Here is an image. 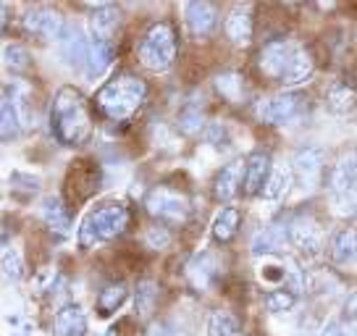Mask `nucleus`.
Here are the masks:
<instances>
[{"label":"nucleus","mask_w":357,"mask_h":336,"mask_svg":"<svg viewBox=\"0 0 357 336\" xmlns=\"http://www.w3.org/2000/svg\"><path fill=\"white\" fill-rule=\"evenodd\" d=\"M50 126L61 145L79 147L92 135V119H89L87 102L74 87H61L50 105Z\"/></svg>","instance_id":"nucleus-1"},{"label":"nucleus","mask_w":357,"mask_h":336,"mask_svg":"<svg viewBox=\"0 0 357 336\" xmlns=\"http://www.w3.org/2000/svg\"><path fill=\"white\" fill-rule=\"evenodd\" d=\"M147 84L134 74H119L116 79H111L100 92H98V108L102 116H108L111 121H123L132 113H137V108L145 102Z\"/></svg>","instance_id":"nucleus-2"},{"label":"nucleus","mask_w":357,"mask_h":336,"mask_svg":"<svg viewBox=\"0 0 357 336\" xmlns=\"http://www.w3.org/2000/svg\"><path fill=\"white\" fill-rule=\"evenodd\" d=\"M129 226V213L123 205H105L92 213L84 215V221L79 226V247H95L100 242L116 239L123 234V229Z\"/></svg>","instance_id":"nucleus-3"},{"label":"nucleus","mask_w":357,"mask_h":336,"mask_svg":"<svg viewBox=\"0 0 357 336\" xmlns=\"http://www.w3.org/2000/svg\"><path fill=\"white\" fill-rule=\"evenodd\" d=\"M137 56L142 61V66L155 71V74L168 71L174 58H176V34H174V29L166 22L153 24L142 37L139 47H137Z\"/></svg>","instance_id":"nucleus-4"},{"label":"nucleus","mask_w":357,"mask_h":336,"mask_svg":"<svg viewBox=\"0 0 357 336\" xmlns=\"http://www.w3.org/2000/svg\"><path fill=\"white\" fill-rule=\"evenodd\" d=\"M145 208L150 215L166 218V221H174V224H181V221L190 218V202H187V197H181L178 192H171L166 187L150 192L145 200Z\"/></svg>","instance_id":"nucleus-5"},{"label":"nucleus","mask_w":357,"mask_h":336,"mask_svg":"<svg viewBox=\"0 0 357 336\" xmlns=\"http://www.w3.org/2000/svg\"><path fill=\"white\" fill-rule=\"evenodd\" d=\"M324 163L326 155L324 150H318V147H302V150L294 153V158H291V174H294V179L300 181L302 190L312 192L318 187L321 174H324Z\"/></svg>","instance_id":"nucleus-6"},{"label":"nucleus","mask_w":357,"mask_h":336,"mask_svg":"<svg viewBox=\"0 0 357 336\" xmlns=\"http://www.w3.org/2000/svg\"><path fill=\"white\" fill-rule=\"evenodd\" d=\"M300 108V98L291 95V92H279V95H268L257 102L255 116L263 123H271V126H281L294 119V113Z\"/></svg>","instance_id":"nucleus-7"},{"label":"nucleus","mask_w":357,"mask_h":336,"mask_svg":"<svg viewBox=\"0 0 357 336\" xmlns=\"http://www.w3.org/2000/svg\"><path fill=\"white\" fill-rule=\"evenodd\" d=\"M297 47L294 43L289 40H273V43H268L263 50H260V71L268 74L271 79H279L284 77V71L289 68L291 58L297 53Z\"/></svg>","instance_id":"nucleus-8"},{"label":"nucleus","mask_w":357,"mask_h":336,"mask_svg":"<svg viewBox=\"0 0 357 336\" xmlns=\"http://www.w3.org/2000/svg\"><path fill=\"white\" fill-rule=\"evenodd\" d=\"M289 242L300 252L305 255H318L321 250H324V231H321V226L315 224L312 218L307 215H300V218H294L289 224Z\"/></svg>","instance_id":"nucleus-9"},{"label":"nucleus","mask_w":357,"mask_h":336,"mask_svg":"<svg viewBox=\"0 0 357 336\" xmlns=\"http://www.w3.org/2000/svg\"><path fill=\"white\" fill-rule=\"evenodd\" d=\"M24 29L43 40H61L66 24H63V16L53 8H32L24 16Z\"/></svg>","instance_id":"nucleus-10"},{"label":"nucleus","mask_w":357,"mask_h":336,"mask_svg":"<svg viewBox=\"0 0 357 336\" xmlns=\"http://www.w3.org/2000/svg\"><path fill=\"white\" fill-rule=\"evenodd\" d=\"M184 22L195 37H208L218 24V11L211 0H190L184 6Z\"/></svg>","instance_id":"nucleus-11"},{"label":"nucleus","mask_w":357,"mask_h":336,"mask_svg":"<svg viewBox=\"0 0 357 336\" xmlns=\"http://www.w3.org/2000/svg\"><path fill=\"white\" fill-rule=\"evenodd\" d=\"M357 194V153H347L331 171V197H355Z\"/></svg>","instance_id":"nucleus-12"},{"label":"nucleus","mask_w":357,"mask_h":336,"mask_svg":"<svg viewBox=\"0 0 357 336\" xmlns=\"http://www.w3.org/2000/svg\"><path fill=\"white\" fill-rule=\"evenodd\" d=\"M89 323L84 307L77 303L63 305L53 321V336H87Z\"/></svg>","instance_id":"nucleus-13"},{"label":"nucleus","mask_w":357,"mask_h":336,"mask_svg":"<svg viewBox=\"0 0 357 336\" xmlns=\"http://www.w3.org/2000/svg\"><path fill=\"white\" fill-rule=\"evenodd\" d=\"M226 34L236 45H247L252 40V3L242 0L226 16Z\"/></svg>","instance_id":"nucleus-14"},{"label":"nucleus","mask_w":357,"mask_h":336,"mask_svg":"<svg viewBox=\"0 0 357 336\" xmlns=\"http://www.w3.org/2000/svg\"><path fill=\"white\" fill-rule=\"evenodd\" d=\"M61 58L66 61L68 66H84V58H87L89 50V40L82 26H66L63 34H61Z\"/></svg>","instance_id":"nucleus-15"},{"label":"nucleus","mask_w":357,"mask_h":336,"mask_svg":"<svg viewBox=\"0 0 357 336\" xmlns=\"http://www.w3.org/2000/svg\"><path fill=\"white\" fill-rule=\"evenodd\" d=\"M271 158L268 153L255 150L252 155L245 160V192L247 194H263L268 176H271Z\"/></svg>","instance_id":"nucleus-16"},{"label":"nucleus","mask_w":357,"mask_h":336,"mask_svg":"<svg viewBox=\"0 0 357 336\" xmlns=\"http://www.w3.org/2000/svg\"><path fill=\"white\" fill-rule=\"evenodd\" d=\"M111 61H113L111 43L98 40V37H89V50H87V58H84V77L89 82L100 79L111 68Z\"/></svg>","instance_id":"nucleus-17"},{"label":"nucleus","mask_w":357,"mask_h":336,"mask_svg":"<svg viewBox=\"0 0 357 336\" xmlns=\"http://www.w3.org/2000/svg\"><path fill=\"white\" fill-rule=\"evenodd\" d=\"M187 273H190V281L195 289H200V291L211 289V284L215 281V276H218V260H215V255H213L211 250H202L200 255L192 258Z\"/></svg>","instance_id":"nucleus-18"},{"label":"nucleus","mask_w":357,"mask_h":336,"mask_svg":"<svg viewBox=\"0 0 357 336\" xmlns=\"http://www.w3.org/2000/svg\"><path fill=\"white\" fill-rule=\"evenodd\" d=\"M40 215H43V221L47 224V229H53L56 234L66 236L68 231H71L68 211L58 194H47V197H45L43 205H40Z\"/></svg>","instance_id":"nucleus-19"},{"label":"nucleus","mask_w":357,"mask_h":336,"mask_svg":"<svg viewBox=\"0 0 357 336\" xmlns=\"http://www.w3.org/2000/svg\"><path fill=\"white\" fill-rule=\"evenodd\" d=\"M242 176H245V160H231L229 166H223L221 174L215 176V197L223 202L234 200Z\"/></svg>","instance_id":"nucleus-20"},{"label":"nucleus","mask_w":357,"mask_h":336,"mask_svg":"<svg viewBox=\"0 0 357 336\" xmlns=\"http://www.w3.org/2000/svg\"><path fill=\"white\" fill-rule=\"evenodd\" d=\"M331 260L336 266H355L357 263V229H342L331 239Z\"/></svg>","instance_id":"nucleus-21"},{"label":"nucleus","mask_w":357,"mask_h":336,"mask_svg":"<svg viewBox=\"0 0 357 336\" xmlns=\"http://www.w3.org/2000/svg\"><path fill=\"white\" fill-rule=\"evenodd\" d=\"M312 71H315V63H312V56L307 47H297V53L291 58L289 68L284 71V77H281V84H287V87H297L302 82H307L312 77Z\"/></svg>","instance_id":"nucleus-22"},{"label":"nucleus","mask_w":357,"mask_h":336,"mask_svg":"<svg viewBox=\"0 0 357 336\" xmlns=\"http://www.w3.org/2000/svg\"><path fill=\"white\" fill-rule=\"evenodd\" d=\"M119 24H121V13L116 8H98L89 19V26H92V37L98 40H105L111 43V37L119 32Z\"/></svg>","instance_id":"nucleus-23"},{"label":"nucleus","mask_w":357,"mask_h":336,"mask_svg":"<svg viewBox=\"0 0 357 336\" xmlns=\"http://www.w3.org/2000/svg\"><path fill=\"white\" fill-rule=\"evenodd\" d=\"M326 105L334 113H347L357 105V90L347 82H334L326 92Z\"/></svg>","instance_id":"nucleus-24"},{"label":"nucleus","mask_w":357,"mask_h":336,"mask_svg":"<svg viewBox=\"0 0 357 336\" xmlns=\"http://www.w3.org/2000/svg\"><path fill=\"white\" fill-rule=\"evenodd\" d=\"M236 229H239V211L231 208V205H229V208H221V211L215 213L213 226H211L213 236H215L218 242H229V239L236 234Z\"/></svg>","instance_id":"nucleus-25"},{"label":"nucleus","mask_w":357,"mask_h":336,"mask_svg":"<svg viewBox=\"0 0 357 336\" xmlns=\"http://www.w3.org/2000/svg\"><path fill=\"white\" fill-rule=\"evenodd\" d=\"M3 95L16 105V111H19V116H22L24 126L32 121V108H29V98H32V92H29V87H26L24 82H8V84H6V90H3Z\"/></svg>","instance_id":"nucleus-26"},{"label":"nucleus","mask_w":357,"mask_h":336,"mask_svg":"<svg viewBox=\"0 0 357 336\" xmlns=\"http://www.w3.org/2000/svg\"><path fill=\"white\" fill-rule=\"evenodd\" d=\"M158 305V284L155 281H139L137 284V294H134V307H137V315L139 318H150L153 310Z\"/></svg>","instance_id":"nucleus-27"},{"label":"nucleus","mask_w":357,"mask_h":336,"mask_svg":"<svg viewBox=\"0 0 357 336\" xmlns=\"http://www.w3.org/2000/svg\"><path fill=\"white\" fill-rule=\"evenodd\" d=\"M123 303H126V287L123 284H108L98 297V313L102 318H111Z\"/></svg>","instance_id":"nucleus-28"},{"label":"nucleus","mask_w":357,"mask_h":336,"mask_svg":"<svg viewBox=\"0 0 357 336\" xmlns=\"http://www.w3.org/2000/svg\"><path fill=\"white\" fill-rule=\"evenodd\" d=\"M0 135H3V142H8V139H13V137L22 132V116H19V111H16V105H13L6 95H3V102H0Z\"/></svg>","instance_id":"nucleus-29"},{"label":"nucleus","mask_w":357,"mask_h":336,"mask_svg":"<svg viewBox=\"0 0 357 336\" xmlns=\"http://www.w3.org/2000/svg\"><path fill=\"white\" fill-rule=\"evenodd\" d=\"M215 90L221 92L226 100L239 102L245 98V79L239 77L236 71H221L215 77Z\"/></svg>","instance_id":"nucleus-30"},{"label":"nucleus","mask_w":357,"mask_h":336,"mask_svg":"<svg viewBox=\"0 0 357 336\" xmlns=\"http://www.w3.org/2000/svg\"><path fill=\"white\" fill-rule=\"evenodd\" d=\"M208 336H239L236 318L229 310H213L208 318Z\"/></svg>","instance_id":"nucleus-31"},{"label":"nucleus","mask_w":357,"mask_h":336,"mask_svg":"<svg viewBox=\"0 0 357 336\" xmlns=\"http://www.w3.org/2000/svg\"><path fill=\"white\" fill-rule=\"evenodd\" d=\"M8 187H11V194L22 197V200H29L40 192V179L26 174V171H13L8 176Z\"/></svg>","instance_id":"nucleus-32"},{"label":"nucleus","mask_w":357,"mask_h":336,"mask_svg":"<svg viewBox=\"0 0 357 336\" xmlns=\"http://www.w3.org/2000/svg\"><path fill=\"white\" fill-rule=\"evenodd\" d=\"M3 273H6V279L11 281V284L24 279L26 266H24V255L19 247H3Z\"/></svg>","instance_id":"nucleus-33"},{"label":"nucleus","mask_w":357,"mask_h":336,"mask_svg":"<svg viewBox=\"0 0 357 336\" xmlns=\"http://www.w3.org/2000/svg\"><path fill=\"white\" fill-rule=\"evenodd\" d=\"M289 179H291V168L276 166L271 171L266 187H263V197L266 200H279L281 194L287 192V187H289Z\"/></svg>","instance_id":"nucleus-34"},{"label":"nucleus","mask_w":357,"mask_h":336,"mask_svg":"<svg viewBox=\"0 0 357 336\" xmlns=\"http://www.w3.org/2000/svg\"><path fill=\"white\" fill-rule=\"evenodd\" d=\"M202 126H205V119H202V108L197 102H187L181 113H178V129L184 135H197Z\"/></svg>","instance_id":"nucleus-35"},{"label":"nucleus","mask_w":357,"mask_h":336,"mask_svg":"<svg viewBox=\"0 0 357 336\" xmlns=\"http://www.w3.org/2000/svg\"><path fill=\"white\" fill-rule=\"evenodd\" d=\"M279 245H281V236L276 234V229H263V231H257L255 239H252V255H255V258L273 255Z\"/></svg>","instance_id":"nucleus-36"},{"label":"nucleus","mask_w":357,"mask_h":336,"mask_svg":"<svg viewBox=\"0 0 357 336\" xmlns=\"http://www.w3.org/2000/svg\"><path fill=\"white\" fill-rule=\"evenodd\" d=\"M3 63H6L8 71H26L32 58L22 45H6L3 47Z\"/></svg>","instance_id":"nucleus-37"},{"label":"nucleus","mask_w":357,"mask_h":336,"mask_svg":"<svg viewBox=\"0 0 357 336\" xmlns=\"http://www.w3.org/2000/svg\"><path fill=\"white\" fill-rule=\"evenodd\" d=\"M294 307V294L291 291H271L266 297V310L268 313H287V310H291Z\"/></svg>","instance_id":"nucleus-38"},{"label":"nucleus","mask_w":357,"mask_h":336,"mask_svg":"<svg viewBox=\"0 0 357 336\" xmlns=\"http://www.w3.org/2000/svg\"><path fill=\"white\" fill-rule=\"evenodd\" d=\"M205 142L213 147H226L229 142H231V137H229V126L226 123H218V121H213L205 126Z\"/></svg>","instance_id":"nucleus-39"},{"label":"nucleus","mask_w":357,"mask_h":336,"mask_svg":"<svg viewBox=\"0 0 357 336\" xmlns=\"http://www.w3.org/2000/svg\"><path fill=\"white\" fill-rule=\"evenodd\" d=\"M145 242H147V247H153V250H166V247L171 245V234H168L166 229L155 226V229H147Z\"/></svg>","instance_id":"nucleus-40"},{"label":"nucleus","mask_w":357,"mask_h":336,"mask_svg":"<svg viewBox=\"0 0 357 336\" xmlns=\"http://www.w3.org/2000/svg\"><path fill=\"white\" fill-rule=\"evenodd\" d=\"M287 279V273H284V266H263L260 268V281H284Z\"/></svg>","instance_id":"nucleus-41"},{"label":"nucleus","mask_w":357,"mask_h":336,"mask_svg":"<svg viewBox=\"0 0 357 336\" xmlns=\"http://www.w3.org/2000/svg\"><path fill=\"white\" fill-rule=\"evenodd\" d=\"M318 336H342V326L339 323H326L321 331H318Z\"/></svg>","instance_id":"nucleus-42"},{"label":"nucleus","mask_w":357,"mask_h":336,"mask_svg":"<svg viewBox=\"0 0 357 336\" xmlns=\"http://www.w3.org/2000/svg\"><path fill=\"white\" fill-rule=\"evenodd\" d=\"M344 313L357 318V291L355 294H349V300H347V305H344Z\"/></svg>","instance_id":"nucleus-43"},{"label":"nucleus","mask_w":357,"mask_h":336,"mask_svg":"<svg viewBox=\"0 0 357 336\" xmlns=\"http://www.w3.org/2000/svg\"><path fill=\"white\" fill-rule=\"evenodd\" d=\"M342 336H357V318H352V321H347L342 326Z\"/></svg>","instance_id":"nucleus-44"},{"label":"nucleus","mask_w":357,"mask_h":336,"mask_svg":"<svg viewBox=\"0 0 357 336\" xmlns=\"http://www.w3.org/2000/svg\"><path fill=\"white\" fill-rule=\"evenodd\" d=\"M84 3H87L89 8H95V11H98V8H111L116 0H84Z\"/></svg>","instance_id":"nucleus-45"},{"label":"nucleus","mask_w":357,"mask_h":336,"mask_svg":"<svg viewBox=\"0 0 357 336\" xmlns=\"http://www.w3.org/2000/svg\"><path fill=\"white\" fill-rule=\"evenodd\" d=\"M98 336H119V331H116V328H108V331H102V334H98Z\"/></svg>","instance_id":"nucleus-46"},{"label":"nucleus","mask_w":357,"mask_h":336,"mask_svg":"<svg viewBox=\"0 0 357 336\" xmlns=\"http://www.w3.org/2000/svg\"><path fill=\"white\" fill-rule=\"evenodd\" d=\"M355 213H357V194H355Z\"/></svg>","instance_id":"nucleus-47"},{"label":"nucleus","mask_w":357,"mask_h":336,"mask_svg":"<svg viewBox=\"0 0 357 336\" xmlns=\"http://www.w3.org/2000/svg\"><path fill=\"white\" fill-rule=\"evenodd\" d=\"M287 3H294V0H287Z\"/></svg>","instance_id":"nucleus-48"}]
</instances>
